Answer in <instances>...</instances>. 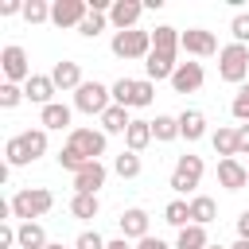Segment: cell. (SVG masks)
Wrapping results in <instances>:
<instances>
[{
    "label": "cell",
    "instance_id": "obj_1",
    "mask_svg": "<svg viewBox=\"0 0 249 249\" xmlns=\"http://www.w3.org/2000/svg\"><path fill=\"white\" fill-rule=\"evenodd\" d=\"M51 206H54V195L47 187H23V191L12 195V218H19V222H35Z\"/></svg>",
    "mask_w": 249,
    "mask_h": 249
},
{
    "label": "cell",
    "instance_id": "obj_2",
    "mask_svg": "<svg viewBox=\"0 0 249 249\" xmlns=\"http://www.w3.org/2000/svg\"><path fill=\"white\" fill-rule=\"evenodd\" d=\"M218 74H222V82L241 86V82L249 78V47H241V43L222 47V51H218Z\"/></svg>",
    "mask_w": 249,
    "mask_h": 249
},
{
    "label": "cell",
    "instance_id": "obj_3",
    "mask_svg": "<svg viewBox=\"0 0 249 249\" xmlns=\"http://www.w3.org/2000/svg\"><path fill=\"white\" fill-rule=\"evenodd\" d=\"M109 47H113L117 58H148V54H152V31H140V27L117 31Z\"/></svg>",
    "mask_w": 249,
    "mask_h": 249
},
{
    "label": "cell",
    "instance_id": "obj_4",
    "mask_svg": "<svg viewBox=\"0 0 249 249\" xmlns=\"http://www.w3.org/2000/svg\"><path fill=\"white\" fill-rule=\"evenodd\" d=\"M109 105H113V89L101 86V82H82L78 93H74V109H78V113H89V117L97 113V117H101Z\"/></svg>",
    "mask_w": 249,
    "mask_h": 249
},
{
    "label": "cell",
    "instance_id": "obj_5",
    "mask_svg": "<svg viewBox=\"0 0 249 249\" xmlns=\"http://www.w3.org/2000/svg\"><path fill=\"white\" fill-rule=\"evenodd\" d=\"M202 171H206V167H202L198 156H179L175 167H171V183H167V187H171L175 195H191V191L202 183Z\"/></svg>",
    "mask_w": 249,
    "mask_h": 249
},
{
    "label": "cell",
    "instance_id": "obj_6",
    "mask_svg": "<svg viewBox=\"0 0 249 249\" xmlns=\"http://www.w3.org/2000/svg\"><path fill=\"white\" fill-rule=\"evenodd\" d=\"M89 16V0H54L51 4V23L54 27H82Z\"/></svg>",
    "mask_w": 249,
    "mask_h": 249
},
{
    "label": "cell",
    "instance_id": "obj_7",
    "mask_svg": "<svg viewBox=\"0 0 249 249\" xmlns=\"http://www.w3.org/2000/svg\"><path fill=\"white\" fill-rule=\"evenodd\" d=\"M0 66H4V78L8 82H27L31 78V66H27V51L19 47V43H8L4 51H0Z\"/></svg>",
    "mask_w": 249,
    "mask_h": 249
},
{
    "label": "cell",
    "instance_id": "obj_8",
    "mask_svg": "<svg viewBox=\"0 0 249 249\" xmlns=\"http://www.w3.org/2000/svg\"><path fill=\"white\" fill-rule=\"evenodd\" d=\"M66 144H70V148H78L86 160H97V156H105V132H97V128H70Z\"/></svg>",
    "mask_w": 249,
    "mask_h": 249
},
{
    "label": "cell",
    "instance_id": "obj_9",
    "mask_svg": "<svg viewBox=\"0 0 249 249\" xmlns=\"http://www.w3.org/2000/svg\"><path fill=\"white\" fill-rule=\"evenodd\" d=\"M202 82H206L202 62H179L175 74H171V89L175 93H195V89H202Z\"/></svg>",
    "mask_w": 249,
    "mask_h": 249
},
{
    "label": "cell",
    "instance_id": "obj_10",
    "mask_svg": "<svg viewBox=\"0 0 249 249\" xmlns=\"http://www.w3.org/2000/svg\"><path fill=\"white\" fill-rule=\"evenodd\" d=\"M140 16H144V4L140 0H113V8H109V23L117 31H132Z\"/></svg>",
    "mask_w": 249,
    "mask_h": 249
},
{
    "label": "cell",
    "instance_id": "obj_11",
    "mask_svg": "<svg viewBox=\"0 0 249 249\" xmlns=\"http://www.w3.org/2000/svg\"><path fill=\"white\" fill-rule=\"evenodd\" d=\"M179 47H183L187 54H198V58H206V54H214V51H218V39H214V31H206V27H187Z\"/></svg>",
    "mask_w": 249,
    "mask_h": 249
},
{
    "label": "cell",
    "instance_id": "obj_12",
    "mask_svg": "<svg viewBox=\"0 0 249 249\" xmlns=\"http://www.w3.org/2000/svg\"><path fill=\"white\" fill-rule=\"evenodd\" d=\"M105 163L101 160H93V163H86L78 175H74V195H97L101 187H105Z\"/></svg>",
    "mask_w": 249,
    "mask_h": 249
},
{
    "label": "cell",
    "instance_id": "obj_13",
    "mask_svg": "<svg viewBox=\"0 0 249 249\" xmlns=\"http://www.w3.org/2000/svg\"><path fill=\"white\" fill-rule=\"evenodd\" d=\"M54 93H58V86L51 82V74H31V78L23 82V97L35 101V105H43V109L54 101Z\"/></svg>",
    "mask_w": 249,
    "mask_h": 249
},
{
    "label": "cell",
    "instance_id": "obj_14",
    "mask_svg": "<svg viewBox=\"0 0 249 249\" xmlns=\"http://www.w3.org/2000/svg\"><path fill=\"white\" fill-rule=\"evenodd\" d=\"M218 183L226 187V191H241L245 183H249V167L233 156V160H218Z\"/></svg>",
    "mask_w": 249,
    "mask_h": 249
},
{
    "label": "cell",
    "instance_id": "obj_15",
    "mask_svg": "<svg viewBox=\"0 0 249 249\" xmlns=\"http://www.w3.org/2000/svg\"><path fill=\"white\" fill-rule=\"evenodd\" d=\"M51 82H54L62 93H70V89L78 93V86H82L86 78H82V66H78V62L62 58V62H54V70H51Z\"/></svg>",
    "mask_w": 249,
    "mask_h": 249
},
{
    "label": "cell",
    "instance_id": "obj_16",
    "mask_svg": "<svg viewBox=\"0 0 249 249\" xmlns=\"http://www.w3.org/2000/svg\"><path fill=\"white\" fill-rule=\"evenodd\" d=\"M179 136H183L187 144L202 140V136H206V113H202V109H183V113H179Z\"/></svg>",
    "mask_w": 249,
    "mask_h": 249
},
{
    "label": "cell",
    "instance_id": "obj_17",
    "mask_svg": "<svg viewBox=\"0 0 249 249\" xmlns=\"http://www.w3.org/2000/svg\"><path fill=\"white\" fill-rule=\"evenodd\" d=\"M117 222H121V237H124V241H128V237H136V241H140V237H148V210L128 206Z\"/></svg>",
    "mask_w": 249,
    "mask_h": 249
},
{
    "label": "cell",
    "instance_id": "obj_18",
    "mask_svg": "<svg viewBox=\"0 0 249 249\" xmlns=\"http://www.w3.org/2000/svg\"><path fill=\"white\" fill-rule=\"evenodd\" d=\"M175 66H179V62H175V54H160V51H152V54L144 58V70H148V78H152V82H163V78L171 82Z\"/></svg>",
    "mask_w": 249,
    "mask_h": 249
},
{
    "label": "cell",
    "instance_id": "obj_19",
    "mask_svg": "<svg viewBox=\"0 0 249 249\" xmlns=\"http://www.w3.org/2000/svg\"><path fill=\"white\" fill-rule=\"evenodd\" d=\"M152 144V121H132L128 124V132H124V152H144Z\"/></svg>",
    "mask_w": 249,
    "mask_h": 249
},
{
    "label": "cell",
    "instance_id": "obj_20",
    "mask_svg": "<svg viewBox=\"0 0 249 249\" xmlns=\"http://www.w3.org/2000/svg\"><path fill=\"white\" fill-rule=\"evenodd\" d=\"M179 43H183V31H175V27H167V23H160V27L152 31V51H160V54H175Z\"/></svg>",
    "mask_w": 249,
    "mask_h": 249
},
{
    "label": "cell",
    "instance_id": "obj_21",
    "mask_svg": "<svg viewBox=\"0 0 249 249\" xmlns=\"http://www.w3.org/2000/svg\"><path fill=\"white\" fill-rule=\"evenodd\" d=\"M218 218V202L210 195H195L191 198V226H210Z\"/></svg>",
    "mask_w": 249,
    "mask_h": 249
},
{
    "label": "cell",
    "instance_id": "obj_22",
    "mask_svg": "<svg viewBox=\"0 0 249 249\" xmlns=\"http://www.w3.org/2000/svg\"><path fill=\"white\" fill-rule=\"evenodd\" d=\"M128 124H132V117H128L124 105H109V109L101 113V132H105V136H109V132H128Z\"/></svg>",
    "mask_w": 249,
    "mask_h": 249
},
{
    "label": "cell",
    "instance_id": "obj_23",
    "mask_svg": "<svg viewBox=\"0 0 249 249\" xmlns=\"http://www.w3.org/2000/svg\"><path fill=\"white\" fill-rule=\"evenodd\" d=\"M39 124H43V128H70V105L51 101V105L39 113Z\"/></svg>",
    "mask_w": 249,
    "mask_h": 249
},
{
    "label": "cell",
    "instance_id": "obj_24",
    "mask_svg": "<svg viewBox=\"0 0 249 249\" xmlns=\"http://www.w3.org/2000/svg\"><path fill=\"white\" fill-rule=\"evenodd\" d=\"M47 230L39 222H19V249H47Z\"/></svg>",
    "mask_w": 249,
    "mask_h": 249
},
{
    "label": "cell",
    "instance_id": "obj_25",
    "mask_svg": "<svg viewBox=\"0 0 249 249\" xmlns=\"http://www.w3.org/2000/svg\"><path fill=\"white\" fill-rule=\"evenodd\" d=\"M175 249H210L206 226H187V230H179V237H175Z\"/></svg>",
    "mask_w": 249,
    "mask_h": 249
},
{
    "label": "cell",
    "instance_id": "obj_26",
    "mask_svg": "<svg viewBox=\"0 0 249 249\" xmlns=\"http://www.w3.org/2000/svg\"><path fill=\"white\" fill-rule=\"evenodd\" d=\"M113 105H124V109H136V78H117L113 86Z\"/></svg>",
    "mask_w": 249,
    "mask_h": 249
},
{
    "label": "cell",
    "instance_id": "obj_27",
    "mask_svg": "<svg viewBox=\"0 0 249 249\" xmlns=\"http://www.w3.org/2000/svg\"><path fill=\"white\" fill-rule=\"evenodd\" d=\"M179 136V117H167V113H156V121H152V140H160V144H167V140H175Z\"/></svg>",
    "mask_w": 249,
    "mask_h": 249
},
{
    "label": "cell",
    "instance_id": "obj_28",
    "mask_svg": "<svg viewBox=\"0 0 249 249\" xmlns=\"http://www.w3.org/2000/svg\"><path fill=\"white\" fill-rule=\"evenodd\" d=\"M210 144H214V152H218L222 160H233V156H237V128H218V132L210 136Z\"/></svg>",
    "mask_w": 249,
    "mask_h": 249
},
{
    "label": "cell",
    "instance_id": "obj_29",
    "mask_svg": "<svg viewBox=\"0 0 249 249\" xmlns=\"http://www.w3.org/2000/svg\"><path fill=\"white\" fill-rule=\"evenodd\" d=\"M163 222L175 226V230H187V226H191V202H183V198L167 202V206H163Z\"/></svg>",
    "mask_w": 249,
    "mask_h": 249
},
{
    "label": "cell",
    "instance_id": "obj_30",
    "mask_svg": "<svg viewBox=\"0 0 249 249\" xmlns=\"http://www.w3.org/2000/svg\"><path fill=\"white\" fill-rule=\"evenodd\" d=\"M19 136H23V148H27L31 163H35L39 156H47V128H27V132H19Z\"/></svg>",
    "mask_w": 249,
    "mask_h": 249
},
{
    "label": "cell",
    "instance_id": "obj_31",
    "mask_svg": "<svg viewBox=\"0 0 249 249\" xmlns=\"http://www.w3.org/2000/svg\"><path fill=\"white\" fill-rule=\"evenodd\" d=\"M113 171H117L121 179H136V175L144 171V163H140V156H136V152H121V156L113 160Z\"/></svg>",
    "mask_w": 249,
    "mask_h": 249
},
{
    "label": "cell",
    "instance_id": "obj_32",
    "mask_svg": "<svg viewBox=\"0 0 249 249\" xmlns=\"http://www.w3.org/2000/svg\"><path fill=\"white\" fill-rule=\"evenodd\" d=\"M70 214H74V218H97V214H101L97 195H74V198H70Z\"/></svg>",
    "mask_w": 249,
    "mask_h": 249
},
{
    "label": "cell",
    "instance_id": "obj_33",
    "mask_svg": "<svg viewBox=\"0 0 249 249\" xmlns=\"http://www.w3.org/2000/svg\"><path fill=\"white\" fill-rule=\"evenodd\" d=\"M4 160H8V167H23V163H31V156H27V148H23V136H12V140L4 144Z\"/></svg>",
    "mask_w": 249,
    "mask_h": 249
},
{
    "label": "cell",
    "instance_id": "obj_34",
    "mask_svg": "<svg viewBox=\"0 0 249 249\" xmlns=\"http://www.w3.org/2000/svg\"><path fill=\"white\" fill-rule=\"evenodd\" d=\"M105 23H109V16H105V12H89V16L82 19L78 35H86V39H97V35L105 31Z\"/></svg>",
    "mask_w": 249,
    "mask_h": 249
},
{
    "label": "cell",
    "instance_id": "obj_35",
    "mask_svg": "<svg viewBox=\"0 0 249 249\" xmlns=\"http://www.w3.org/2000/svg\"><path fill=\"white\" fill-rule=\"evenodd\" d=\"M86 163H93V160H86V156H82L78 148H70V144H66L62 152H58V167H66V171H74V175H78V171H82Z\"/></svg>",
    "mask_w": 249,
    "mask_h": 249
},
{
    "label": "cell",
    "instance_id": "obj_36",
    "mask_svg": "<svg viewBox=\"0 0 249 249\" xmlns=\"http://www.w3.org/2000/svg\"><path fill=\"white\" fill-rule=\"evenodd\" d=\"M23 19L27 23H47L51 19V4L47 0H27L23 4Z\"/></svg>",
    "mask_w": 249,
    "mask_h": 249
},
{
    "label": "cell",
    "instance_id": "obj_37",
    "mask_svg": "<svg viewBox=\"0 0 249 249\" xmlns=\"http://www.w3.org/2000/svg\"><path fill=\"white\" fill-rule=\"evenodd\" d=\"M230 113H233V121L249 124V86H241V89L233 93V101H230Z\"/></svg>",
    "mask_w": 249,
    "mask_h": 249
},
{
    "label": "cell",
    "instance_id": "obj_38",
    "mask_svg": "<svg viewBox=\"0 0 249 249\" xmlns=\"http://www.w3.org/2000/svg\"><path fill=\"white\" fill-rule=\"evenodd\" d=\"M19 101H23V86L4 82V86H0V109H16Z\"/></svg>",
    "mask_w": 249,
    "mask_h": 249
},
{
    "label": "cell",
    "instance_id": "obj_39",
    "mask_svg": "<svg viewBox=\"0 0 249 249\" xmlns=\"http://www.w3.org/2000/svg\"><path fill=\"white\" fill-rule=\"evenodd\" d=\"M152 101H156V82L152 78H136V109H144Z\"/></svg>",
    "mask_w": 249,
    "mask_h": 249
},
{
    "label": "cell",
    "instance_id": "obj_40",
    "mask_svg": "<svg viewBox=\"0 0 249 249\" xmlns=\"http://www.w3.org/2000/svg\"><path fill=\"white\" fill-rule=\"evenodd\" d=\"M230 31H233V43H249V12H237L233 19H230Z\"/></svg>",
    "mask_w": 249,
    "mask_h": 249
},
{
    "label": "cell",
    "instance_id": "obj_41",
    "mask_svg": "<svg viewBox=\"0 0 249 249\" xmlns=\"http://www.w3.org/2000/svg\"><path fill=\"white\" fill-rule=\"evenodd\" d=\"M74 249H109V241H105V237H101L97 230H86V233H78Z\"/></svg>",
    "mask_w": 249,
    "mask_h": 249
},
{
    "label": "cell",
    "instance_id": "obj_42",
    "mask_svg": "<svg viewBox=\"0 0 249 249\" xmlns=\"http://www.w3.org/2000/svg\"><path fill=\"white\" fill-rule=\"evenodd\" d=\"M136 249H175V245H167L163 237H152V233H148V237H140V241H136Z\"/></svg>",
    "mask_w": 249,
    "mask_h": 249
},
{
    "label": "cell",
    "instance_id": "obj_43",
    "mask_svg": "<svg viewBox=\"0 0 249 249\" xmlns=\"http://www.w3.org/2000/svg\"><path fill=\"white\" fill-rule=\"evenodd\" d=\"M237 156H249V124H237Z\"/></svg>",
    "mask_w": 249,
    "mask_h": 249
},
{
    "label": "cell",
    "instance_id": "obj_44",
    "mask_svg": "<svg viewBox=\"0 0 249 249\" xmlns=\"http://www.w3.org/2000/svg\"><path fill=\"white\" fill-rule=\"evenodd\" d=\"M0 16H23V4L19 0H0Z\"/></svg>",
    "mask_w": 249,
    "mask_h": 249
},
{
    "label": "cell",
    "instance_id": "obj_45",
    "mask_svg": "<svg viewBox=\"0 0 249 249\" xmlns=\"http://www.w3.org/2000/svg\"><path fill=\"white\" fill-rule=\"evenodd\" d=\"M237 237H245V241H249V210H241V214H237Z\"/></svg>",
    "mask_w": 249,
    "mask_h": 249
},
{
    "label": "cell",
    "instance_id": "obj_46",
    "mask_svg": "<svg viewBox=\"0 0 249 249\" xmlns=\"http://www.w3.org/2000/svg\"><path fill=\"white\" fill-rule=\"evenodd\" d=\"M109 249H132V245H128L124 237H117V241H109Z\"/></svg>",
    "mask_w": 249,
    "mask_h": 249
},
{
    "label": "cell",
    "instance_id": "obj_47",
    "mask_svg": "<svg viewBox=\"0 0 249 249\" xmlns=\"http://www.w3.org/2000/svg\"><path fill=\"white\" fill-rule=\"evenodd\" d=\"M230 249H249V241H245V237H237V241H233Z\"/></svg>",
    "mask_w": 249,
    "mask_h": 249
},
{
    "label": "cell",
    "instance_id": "obj_48",
    "mask_svg": "<svg viewBox=\"0 0 249 249\" xmlns=\"http://www.w3.org/2000/svg\"><path fill=\"white\" fill-rule=\"evenodd\" d=\"M47 249H74V245H62V241H51Z\"/></svg>",
    "mask_w": 249,
    "mask_h": 249
},
{
    "label": "cell",
    "instance_id": "obj_49",
    "mask_svg": "<svg viewBox=\"0 0 249 249\" xmlns=\"http://www.w3.org/2000/svg\"><path fill=\"white\" fill-rule=\"evenodd\" d=\"M210 249H226V245H210Z\"/></svg>",
    "mask_w": 249,
    "mask_h": 249
}]
</instances>
